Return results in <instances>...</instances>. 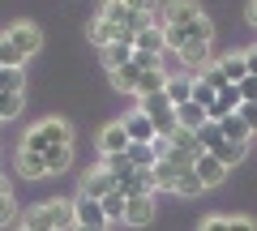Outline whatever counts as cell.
Returning a JSON list of instances; mask_svg holds the SVG:
<instances>
[{
	"mask_svg": "<svg viewBox=\"0 0 257 231\" xmlns=\"http://www.w3.org/2000/svg\"><path fill=\"white\" fill-rule=\"evenodd\" d=\"M43 47V30L35 22H13L0 35V69H26L30 56H39Z\"/></svg>",
	"mask_w": 257,
	"mask_h": 231,
	"instance_id": "1",
	"label": "cell"
},
{
	"mask_svg": "<svg viewBox=\"0 0 257 231\" xmlns=\"http://www.w3.org/2000/svg\"><path fill=\"white\" fill-rule=\"evenodd\" d=\"M18 222H26L30 231H73V201L69 197H47V201L30 205Z\"/></svg>",
	"mask_w": 257,
	"mask_h": 231,
	"instance_id": "2",
	"label": "cell"
},
{
	"mask_svg": "<svg viewBox=\"0 0 257 231\" xmlns=\"http://www.w3.org/2000/svg\"><path fill=\"white\" fill-rule=\"evenodd\" d=\"M18 146L35 150V154H43V150H52V146H73V124L64 120V116H47V120L30 124V129L22 133Z\"/></svg>",
	"mask_w": 257,
	"mask_h": 231,
	"instance_id": "3",
	"label": "cell"
},
{
	"mask_svg": "<svg viewBox=\"0 0 257 231\" xmlns=\"http://www.w3.org/2000/svg\"><path fill=\"white\" fill-rule=\"evenodd\" d=\"M138 111H146V116H150V124H155V137H167V141H172V133L180 129V120H176V107L167 103V94H150V99H142Z\"/></svg>",
	"mask_w": 257,
	"mask_h": 231,
	"instance_id": "4",
	"label": "cell"
},
{
	"mask_svg": "<svg viewBox=\"0 0 257 231\" xmlns=\"http://www.w3.org/2000/svg\"><path fill=\"white\" fill-rule=\"evenodd\" d=\"M107 193H116V180H111L107 167H90V171H82V184H77V197H90V201H103Z\"/></svg>",
	"mask_w": 257,
	"mask_h": 231,
	"instance_id": "5",
	"label": "cell"
},
{
	"mask_svg": "<svg viewBox=\"0 0 257 231\" xmlns=\"http://www.w3.org/2000/svg\"><path fill=\"white\" fill-rule=\"evenodd\" d=\"M155 214H159L155 193H138V197H128V201H124V227H150Z\"/></svg>",
	"mask_w": 257,
	"mask_h": 231,
	"instance_id": "6",
	"label": "cell"
},
{
	"mask_svg": "<svg viewBox=\"0 0 257 231\" xmlns=\"http://www.w3.org/2000/svg\"><path fill=\"white\" fill-rule=\"evenodd\" d=\"M94 146H99V154H103V158H111V154H124V150H128L124 120H107V124L99 129V137H94Z\"/></svg>",
	"mask_w": 257,
	"mask_h": 231,
	"instance_id": "7",
	"label": "cell"
},
{
	"mask_svg": "<svg viewBox=\"0 0 257 231\" xmlns=\"http://www.w3.org/2000/svg\"><path fill=\"white\" fill-rule=\"evenodd\" d=\"M197 18H202V5L197 0H163V13H159L163 26H189Z\"/></svg>",
	"mask_w": 257,
	"mask_h": 231,
	"instance_id": "8",
	"label": "cell"
},
{
	"mask_svg": "<svg viewBox=\"0 0 257 231\" xmlns=\"http://www.w3.org/2000/svg\"><path fill=\"white\" fill-rule=\"evenodd\" d=\"M176 56H180V65H184V73H189V77L206 73V69L214 65V56H210V43H184Z\"/></svg>",
	"mask_w": 257,
	"mask_h": 231,
	"instance_id": "9",
	"label": "cell"
},
{
	"mask_svg": "<svg viewBox=\"0 0 257 231\" xmlns=\"http://www.w3.org/2000/svg\"><path fill=\"white\" fill-rule=\"evenodd\" d=\"M133 35H124V39H116V43H107V47H99V56H103V69L107 73H116V69H124L128 60H133Z\"/></svg>",
	"mask_w": 257,
	"mask_h": 231,
	"instance_id": "10",
	"label": "cell"
},
{
	"mask_svg": "<svg viewBox=\"0 0 257 231\" xmlns=\"http://www.w3.org/2000/svg\"><path fill=\"white\" fill-rule=\"evenodd\" d=\"M193 176L202 180V188H219L223 180H227V167H223L214 154H197V163H193Z\"/></svg>",
	"mask_w": 257,
	"mask_h": 231,
	"instance_id": "11",
	"label": "cell"
},
{
	"mask_svg": "<svg viewBox=\"0 0 257 231\" xmlns=\"http://www.w3.org/2000/svg\"><path fill=\"white\" fill-rule=\"evenodd\" d=\"M240 107H244V99H240V86H227V90H223L219 99L206 107V116H210V124H219V120H227V116H236Z\"/></svg>",
	"mask_w": 257,
	"mask_h": 231,
	"instance_id": "12",
	"label": "cell"
},
{
	"mask_svg": "<svg viewBox=\"0 0 257 231\" xmlns=\"http://www.w3.org/2000/svg\"><path fill=\"white\" fill-rule=\"evenodd\" d=\"M73 227H103V231H107L103 205L90 201V197H73Z\"/></svg>",
	"mask_w": 257,
	"mask_h": 231,
	"instance_id": "13",
	"label": "cell"
},
{
	"mask_svg": "<svg viewBox=\"0 0 257 231\" xmlns=\"http://www.w3.org/2000/svg\"><path fill=\"white\" fill-rule=\"evenodd\" d=\"M124 133H128V146H150V141H155V124H150L146 111H128Z\"/></svg>",
	"mask_w": 257,
	"mask_h": 231,
	"instance_id": "14",
	"label": "cell"
},
{
	"mask_svg": "<svg viewBox=\"0 0 257 231\" xmlns=\"http://www.w3.org/2000/svg\"><path fill=\"white\" fill-rule=\"evenodd\" d=\"M214 65H219V73L227 77L231 86H240L248 77V65H244V47H236V52H227V56H214Z\"/></svg>",
	"mask_w": 257,
	"mask_h": 231,
	"instance_id": "15",
	"label": "cell"
},
{
	"mask_svg": "<svg viewBox=\"0 0 257 231\" xmlns=\"http://www.w3.org/2000/svg\"><path fill=\"white\" fill-rule=\"evenodd\" d=\"M13 171H18L22 180H43V176H47V163H43V154H35V150H22V146H18Z\"/></svg>",
	"mask_w": 257,
	"mask_h": 231,
	"instance_id": "16",
	"label": "cell"
},
{
	"mask_svg": "<svg viewBox=\"0 0 257 231\" xmlns=\"http://www.w3.org/2000/svg\"><path fill=\"white\" fill-rule=\"evenodd\" d=\"M163 94H167V103H172V107L189 103V99H193V77H189V73H167Z\"/></svg>",
	"mask_w": 257,
	"mask_h": 231,
	"instance_id": "17",
	"label": "cell"
},
{
	"mask_svg": "<svg viewBox=\"0 0 257 231\" xmlns=\"http://www.w3.org/2000/svg\"><path fill=\"white\" fill-rule=\"evenodd\" d=\"M206 154H214V158H219V163L231 171V167H236L240 158H248V146H240V141H227V137H223V141H214V146L206 150Z\"/></svg>",
	"mask_w": 257,
	"mask_h": 231,
	"instance_id": "18",
	"label": "cell"
},
{
	"mask_svg": "<svg viewBox=\"0 0 257 231\" xmlns=\"http://www.w3.org/2000/svg\"><path fill=\"white\" fill-rule=\"evenodd\" d=\"M176 120H180V129H189V133H197L202 129V124H210V116H206V107L202 103H180V107H176Z\"/></svg>",
	"mask_w": 257,
	"mask_h": 231,
	"instance_id": "19",
	"label": "cell"
},
{
	"mask_svg": "<svg viewBox=\"0 0 257 231\" xmlns=\"http://www.w3.org/2000/svg\"><path fill=\"white\" fill-rule=\"evenodd\" d=\"M133 47H138V52L163 56V52H167V43H163V22H155V26H146L142 35H133Z\"/></svg>",
	"mask_w": 257,
	"mask_h": 231,
	"instance_id": "20",
	"label": "cell"
},
{
	"mask_svg": "<svg viewBox=\"0 0 257 231\" xmlns=\"http://www.w3.org/2000/svg\"><path fill=\"white\" fill-rule=\"evenodd\" d=\"M111 77V90H120V94H138V82H142V69L128 60L124 69H116V73H107Z\"/></svg>",
	"mask_w": 257,
	"mask_h": 231,
	"instance_id": "21",
	"label": "cell"
},
{
	"mask_svg": "<svg viewBox=\"0 0 257 231\" xmlns=\"http://www.w3.org/2000/svg\"><path fill=\"white\" fill-rule=\"evenodd\" d=\"M43 163H47V176L69 171V167H73V146H52V150H43Z\"/></svg>",
	"mask_w": 257,
	"mask_h": 231,
	"instance_id": "22",
	"label": "cell"
},
{
	"mask_svg": "<svg viewBox=\"0 0 257 231\" xmlns=\"http://www.w3.org/2000/svg\"><path fill=\"white\" fill-rule=\"evenodd\" d=\"M219 129H223V137H227V141H240V146H248V141L257 137V133L240 120V111H236V116H227V120H219Z\"/></svg>",
	"mask_w": 257,
	"mask_h": 231,
	"instance_id": "23",
	"label": "cell"
},
{
	"mask_svg": "<svg viewBox=\"0 0 257 231\" xmlns=\"http://www.w3.org/2000/svg\"><path fill=\"white\" fill-rule=\"evenodd\" d=\"M22 107H26V90H9V94H0V124L18 120Z\"/></svg>",
	"mask_w": 257,
	"mask_h": 231,
	"instance_id": "24",
	"label": "cell"
},
{
	"mask_svg": "<svg viewBox=\"0 0 257 231\" xmlns=\"http://www.w3.org/2000/svg\"><path fill=\"white\" fill-rule=\"evenodd\" d=\"M116 39H124V30H116L111 22H103V18L90 22V43L94 47H107V43H116Z\"/></svg>",
	"mask_w": 257,
	"mask_h": 231,
	"instance_id": "25",
	"label": "cell"
},
{
	"mask_svg": "<svg viewBox=\"0 0 257 231\" xmlns=\"http://www.w3.org/2000/svg\"><path fill=\"white\" fill-rule=\"evenodd\" d=\"M163 86H167V69H150V73H142V82H138V99L163 94Z\"/></svg>",
	"mask_w": 257,
	"mask_h": 231,
	"instance_id": "26",
	"label": "cell"
},
{
	"mask_svg": "<svg viewBox=\"0 0 257 231\" xmlns=\"http://www.w3.org/2000/svg\"><path fill=\"white\" fill-rule=\"evenodd\" d=\"M176 176H180V167H176L172 158H159V163H155V193H159V188H163V193H172Z\"/></svg>",
	"mask_w": 257,
	"mask_h": 231,
	"instance_id": "27",
	"label": "cell"
},
{
	"mask_svg": "<svg viewBox=\"0 0 257 231\" xmlns=\"http://www.w3.org/2000/svg\"><path fill=\"white\" fill-rule=\"evenodd\" d=\"M124 201H128V197L124 193H120V188H116V193H107V197H103V218H107V227H111V222H124Z\"/></svg>",
	"mask_w": 257,
	"mask_h": 231,
	"instance_id": "28",
	"label": "cell"
},
{
	"mask_svg": "<svg viewBox=\"0 0 257 231\" xmlns=\"http://www.w3.org/2000/svg\"><path fill=\"white\" fill-rule=\"evenodd\" d=\"M172 193H176V197H202L206 188H202V180L193 176V171H180V176H176V184H172Z\"/></svg>",
	"mask_w": 257,
	"mask_h": 231,
	"instance_id": "29",
	"label": "cell"
},
{
	"mask_svg": "<svg viewBox=\"0 0 257 231\" xmlns=\"http://www.w3.org/2000/svg\"><path fill=\"white\" fill-rule=\"evenodd\" d=\"M124 158H128L133 167H138V171H150V167L159 163V158H155V150H150V146H128V150H124Z\"/></svg>",
	"mask_w": 257,
	"mask_h": 231,
	"instance_id": "30",
	"label": "cell"
},
{
	"mask_svg": "<svg viewBox=\"0 0 257 231\" xmlns=\"http://www.w3.org/2000/svg\"><path fill=\"white\" fill-rule=\"evenodd\" d=\"M172 150H184V154H202V146H197V133H189V129H176L172 133Z\"/></svg>",
	"mask_w": 257,
	"mask_h": 231,
	"instance_id": "31",
	"label": "cell"
},
{
	"mask_svg": "<svg viewBox=\"0 0 257 231\" xmlns=\"http://www.w3.org/2000/svg\"><path fill=\"white\" fill-rule=\"evenodd\" d=\"M9 90H26V73L22 69H0V94Z\"/></svg>",
	"mask_w": 257,
	"mask_h": 231,
	"instance_id": "32",
	"label": "cell"
},
{
	"mask_svg": "<svg viewBox=\"0 0 257 231\" xmlns=\"http://www.w3.org/2000/svg\"><path fill=\"white\" fill-rule=\"evenodd\" d=\"M18 222V201L13 193H0V227H13Z\"/></svg>",
	"mask_w": 257,
	"mask_h": 231,
	"instance_id": "33",
	"label": "cell"
},
{
	"mask_svg": "<svg viewBox=\"0 0 257 231\" xmlns=\"http://www.w3.org/2000/svg\"><path fill=\"white\" fill-rule=\"evenodd\" d=\"M214 99H219V90H214V86H206L202 77H193V103H202V107H210Z\"/></svg>",
	"mask_w": 257,
	"mask_h": 231,
	"instance_id": "34",
	"label": "cell"
},
{
	"mask_svg": "<svg viewBox=\"0 0 257 231\" xmlns=\"http://www.w3.org/2000/svg\"><path fill=\"white\" fill-rule=\"evenodd\" d=\"M214 141H223V129H219V124H202V129H197V146H202V154L214 146Z\"/></svg>",
	"mask_w": 257,
	"mask_h": 231,
	"instance_id": "35",
	"label": "cell"
},
{
	"mask_svg": "<svg viewBox=\"0 0 257 231\" xmlns=\"http://www.w3.org/2000/svg\"><path fill=\"white\" fill-rule=\"evenodd\" d=\"M124 5H128L133 13H142V18H159V13H163L159 0H124Z\"/></svg>",
	"mask_w": 257,
	"mask_h": 231,
	"instance_id": "36",
	"label": "cell"
},
{
	"mask_svg": "<svg viewBox=\"0 0 257 231\" xmlns=\"http://www.w3.org/2000/svg\"><path fill=\"white\" fill-rule=\"evenodd\" d=\"M133 65H138L142 73H150V69H163V56H155V52H133Z\"/></svg>",
	"mask_w": 257,
	"mask_h": 231,
	"instance_id": "37",
	"label": "cell"
},
{
	"mask_svg": "<svg viewBox=\"0 0 257 231\" xmlns=\"http://www.w3.org/2000/svg\"><path fill=\"white\" fill-rule=\"evenodd\" d=\"M197 77H202V82H206V86H214V90H219V94H223V90H227V86H231V82H227V77H223V73H219V65H210V69H206V73H197Z\"/></svg>",
	"mask_w": 257,
	"mask_h": 231,
	"instance_id": "38",
	"label": "cell"
},
{
	"mask_svg": "<svg viewBox=\"0 0 257 231\" xmlns=\"http://www.w3.org/2000/svg\"><path fill=\"white\" fill-rule=\"evenodd\" d=\"M227 231H257V222L244 214H227Z\"/></svg>",
	"mask_w": 257,
	"mask_h": 231,
	"instance_id": "39",
	"label": "cell"
},
{
	"mask_svg": "<svg viewBox=\"0 0 257 231\" xmlns=\"http://www.w3.org/2000/svg\"><path fill=\"white\" fill-rule=\"evenodd\" d=\"M197 231H227V214H210V218H202Z\"/></svg>",
	"mask_w": 257,
	"mask_h": 231,
	"instance_id": "40",
	"label": "cell"
},
{
	"mask_svg": "<svg viewBox=\"0 0 257 231\" xmlns=\"http://www.w3.org/2000/svg\"><path fill=\"white\" fill-rule=\"evenodd\" d=\"M240 99H244V103H257V77H244V82H240Z\"/></svg>",
	"mask_w": 257,
	"mask_h": 231,
	"instance_id": "41",
	"label": "cell"
},
{
	"mask_svg": "<svg viewBox=\"0 0 257 231\" xmlns=\"http://www.w3.org/2000/svg\"><path fill=\"white\" fill-rule=\"evenodd\" d=\"M240 120H244L248 129L257 133V103H244V107H240Z\"/></svg>",
	"mask_w": 257,
	"mask_h": 231,
	"instance_id": "42",
	"label": "cell"
},
{
	"mask_svg": "<svg viewBox=\"0 0 257 231\" xmlns=\"http://www.w3.org/2000/svg\"><path fill=\"white\" fill-rule=\"evenodd\" d=\"M244 65H248V77H257V43L244 47Z\"/></svg>",
	"mask_w": 257,
	"mask_h": 231,
	"instance_id": "43",
	"label": "cell"
},
{
	"mask_svg": "<svg viewBox=\"0 0 257 231\" xmlns=\"http://www.w3.org/2000/svg\"><path fill=\"white\" fill-rule=\"evenodd\" d=\"M244 22H248V26H257V0H248V9H244Z\"/></svg>",
	"mask_w": 257,
	"mask_h": 231,
	"instance_id": "44",
	"label": "cell"
},
{
	"mask_svg": "<svg viewBox=\"0 0 257 231\" xmlns=\"http://www.w3.org/2000/svg\"><path fill=\"white\" fill-rule=\"evenodd\" d=\"M9 231H30V227H26V222H13V227H9Z\"/></svg>",
	"mask_w": 257,
	"mask_h": 231,
	"instance_id": "45",
	"label": "cell"
},
{
	"mask_svg": "<svg viewBox=\"0 0 257 231\" xmlns=\"http://www.w3.org/2000/svg\"><path fill=\"white\" fill-rule=\"evenodd\" d=\"M0 193H9V180H5V176H0Z\"/></svg>",
	"mask_w": 257,
	"mask_h": 231,
	"instance_id": "46",
	"label": "cell"
},
{
	"mask_svg": "<svg viewBox=\"0 0 257 231\" xmlns=\"http://www.w3.org/2000/svg\"><path fill=\"white\" fill-rule=\"evenodd\" d=\"M73 231H103V227H73Z\"/></svg>",
	"mask_w": 257,
	"mask_h": 231,
	"instance_id": "47",
	"label": "cell"
}]
</instances>
